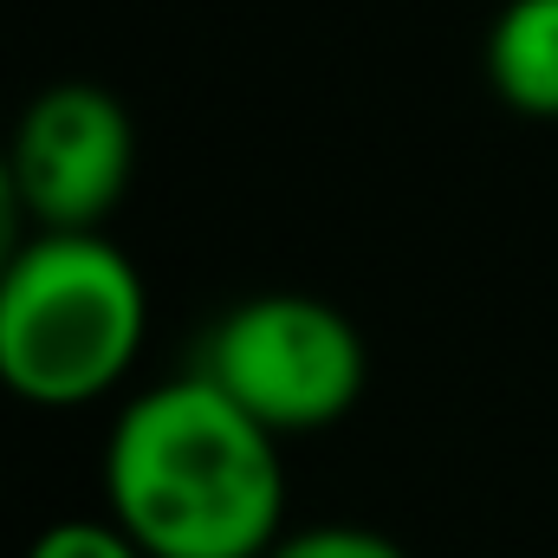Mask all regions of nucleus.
I'll list each match as a JSON object with an SVG mask.
<instances>
[{
    "mask_svg": "<svg viewBox=\"0 0 558 558\" xmlns=\"http://www.w3.org/2000/svg\"><path fill=\"white\" fill-rule=\"evenodd\" d=\"M105 513L143 558H267L286 539V461L202 371L131 397L105 435Z\"/></svg>",
    "mask_w": 558,
    "mask_h": 558,
    "instance_id": "nucleus-1",
    "label": "nucleus"
},
{
    "mask_svg": "<svg viewBox=\"0 0 558 558\" xmlns=\"http://www.w3.org/2000/svg\"><path fill=\"white\" fill-rule=\"evenodd\" d=\"M149 292L111 234H33L0 279V390L85 410L143 357Z\"/></svg>",
    "mask_w": 558,
    "mask_h": 558,
    "instance_id": "nucleus-2",
    "label": "nucleus"
},
{
    "mask_svg": "<svg viewBox=\"0 0 558 558\" xmlns=\"http://www.w3.org/2000/svg\"><path fill=\"white\" fill-rule=\"evenodd\" d=\"M202 377L267 435H312L357 410L371 357L357 325L318 292H254L202 344Z\"/></svg>",
    "mask_w": 558,
    "mask_h": 558,
    "instance_id": "nucleus-3",
    "label": "nucleus"
},
{
    "mask_svg": "<svg viewBox=\"0 0 558 558\" xmlns=\"http://www.w3.org/2000/svg\"><path fill=\"white\" fill-rule=\"evenodd\" d=\"M0 149L33 234H105L137 175V124L124 98L92 78L46 85L13 118V137Z\"/></svg>",
    "mask_w": 558,
    "mask_h": 558,
    "instance_id": "nucleus-4",
    "label": "nucleus"
},
{
    "mask_svg": "<svg viewBox=\"0 0 558 558\" xmlns=\"http://www.w3.org/2000/svg\"><path fill=\"white\" fill-rule=\"evenodd\" d=\"M487 78L507 111L558 118V0H507L487 26Z\"/></svg>",
    "mask_w": 558,
    "mask_h": 558,
    "instance_id": "nucleus-5",
    "label": "nucleus"
},
{
    "mask_svg": "<svg viewBox=\"0 0 558 558\" xmlns=\"http://www.w3.org/2000/svg\"><path fill=\"white\" fill-rule=\"evenodd\" d=\"M26 558H143V546L105 513V520H52Z\"/></svg>",
    "mask_w": 558,
    "mask_h": 558,
    "instance_id": "nucleus-6",
    "label": "nucleus"
},
{
    "mask_svg": "<svg viewBox=\"0 0 558 558\" xmlns=\"http://www.w3.org/2000/svg\"><path fill=\"white\" fill-rule=\"evenodd\" d=\"M267 558H410L397 539L371 533V526H305V533H286Z\"/></svg>",
    "mask_w": 558,
    "mask_h": 558,
    "instance_id": "nucleus-7",
    "label": "nucleus"
},
{
    "mask_svg": "<svg viewBox=\"0 0 558 558\" xmlns=\"http://www.w3.org/2000/svg\"><path fill=\"white\" fill-rule=\"evenodd\" d=\"M26 228H33V215H26V202H20V189H13V169H7V149H0V279L20 260V247L33 241Z\"/></svg>",
    "mask_w": 558,
    "mask_h": 558,
    "instance_id": "nucleus-8",
    "label": "nucleus"
}]
</instances>
